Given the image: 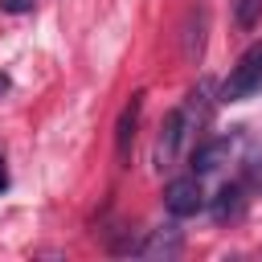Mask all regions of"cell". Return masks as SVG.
<instances>
[{"mask_svg":"<svg viewBox=\"0 0 262 262\" xmlns=\"http://www.w3.org/2000/svg\"><path fill=\"white\" fill-rule=\"evenodd\" d=\"M258 90H262V41L250 45L237 57V66L229 70V78L221 82V102H246Z\"/></svg>","mask_w":262,"mask_h":262,"instance_id":"6da1fadb","label":"cell"},{"mask_svg":"<svg viewBox=\"0 0 262 262\" xmlns=\"http://www.w3.org/2000/svg\"><path fill=\"white\" fill-rule=\"evenodd\" d=\"M188 123H192V106H188V102L164 115L160 139H156V168H160V172L176 164V156H180V147H184V135H188Z\"/></svg>","mask_w":262,"mask_h":262,"instance_id":"7a4b0ae2","label":"cell"},{"mask_svg":"<svg viewBox=\"0 0 262 262\" xmlns=\"http://www.w3.org/2000/svg\"><path fill=\"white\" fill-rule=\"evenodd\" d=\"M164 209H168L172 217H192V213H201V209H205L201 176H196V172H188V176L168 180V188H164Z\"/></svg>","mask_w":262,"mask_h":262,"instance_id":"3957f363","label":"cell"},{"mask_svg":"<svg viewBox=\"0 0 262 262\" xmlns=\"http://www.w3.org/2000/svg\"><path fill=\"white\" fill-rule=\"evenodd\" d=\"M123 254H135V258H172V254H180V229L176 225H160L143 242H127Z\"/></svg>","mask_w":262,"mask_h":262,"instance_id":"277c9868","label":"cell"},{"mask_svg":"<svg viewBox=\"0 0 262 262\" xmlns=\"http://www.w3.org/2000/svg\"><path fill=\"white\" fill-rule=\"evenodd\" d=\"M139 115H143V94L135 90V94H131V102L119 111V123H115V156H119V164H127V160H131V143H135Z\"/></svg>","mask_w":262,"mask_h":262,"instance_id":"5b68a950","label":"cell"},{"mask_svg":"<svg viewBox=\"0 0 262 262\" xmlns=\"http://www.w3.org/2000/svg\"><path fill=\"white\" fill-rule=\"evenodd\" d=\"M229 147H233V135H213V139H205V143H196V147H192L188 168H192L196 176H209V172H217V168H221V160L229 156Z\"/></svg>","mask_w":262,"mask_h":262,"instance_id":"8992f818","label":"cell"},{"mask_svg":"<svg viewBox=\"0 0 262 262\" xmlns=\"http://www.w3.org/2000/svg\"><path fill=\"white\" fill-rule=\"evenodd\" d=\"M242 205H246V180H229V184H221L217 188V196H213V217L217 221H229V217H237L242 213Z\"/></svg>","mask_w":262,"mask_h":262,"instance_id":"52a82bcc","label":"cell"},{"mask_svg":"<svg viewBox=\"0 0 262 262\" xmlns=\"http://www.w3.org/2000/svg\"><path fill=\"white\" fill-rule=\"evenodd\" d=\"M201 45H205V8H188L184 16V57H201Z\"/></svg>","mask_w":262,"mask_h":262,"instance_id":"ba28073f","label":"cell"},{"mask_svg":"<svg viewBox=\"0 0 262 262\" xmlns=\"http://www.w3.org/2000/svg\"><path fill=\"white\" fill-rule=\"evenodd\" d=\"M262 16V0H233V20L237 29H254Z\"/></svg>","mask_w":262,"mask_h":262,"instance_id":"9c48e42d","label":"cell"},{"mask_svg":"<svg viewBox=\"0 0 262 262\" xmlns=\"http://www.w3.org/2000/svg\"><path fill=\"white\" fill-rule=\"evenodd\" d=\"M33 4H37V0H0L4 12H33Z\"/></svg>","mask_w":262,"mask_h":262,"instance_id":"30bf717a","label":"cell"},{"mask_svg":"<svg viewBox=\"0 0 262 262\" xmlns=\"http://www.w3.org/2000/svg\"><path fill=\"white\" fill-rule=\"evenodd\" d=\"M8 188V168H4V160H0V192Z\"/></svg>","mask_w":262,"mask_h":262,"instance_id":"8fae6325","label":"cell"},{"mask_svg":"<svg viewBox=\"0 0 262 262\" xmlns=\"http://www.w3.org/2000/svg\"><path fill=\"white\" fill-rule=\"evenodd\" d=\"M8 86H12V82H8V74H0V94H8Z\"/></svg>","mask_w":262,"mask_h":262,"instance_id":"7c38bea8","label":"cell"}]
</instances>
